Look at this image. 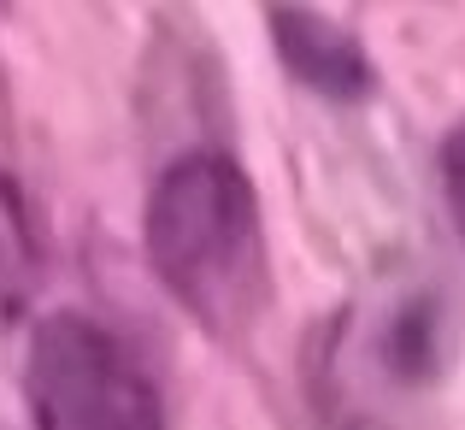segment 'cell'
Here are the masks:
<instances>
[{
	"label": "cell",
	"mask_w": 465,
	"mask_h": 430,
	"mask_svg": "<svg viewBox=\"0 0 465 430\" xmlns=\"http://www.w3.org/2000/svg\"><path fill=\"white\" fill-rule=\"evenodd\" d=\"M35 430H165L153 377L89 313H47L24 354Z\"/></svg>",
	"instance_id": "7a4b0ae2"
},
{
	"label": "cell",
	"mask_w": 465,
	"mask_h": 430,
	"mask_svg": "<svg viewBox=\"0 0 465 430\" xmlns=\"http://www.w3.org/2000/svg\"><path fill=\"white\" fill-rule=\"evenodd\" d=\"M442 201H448V218H454L460 242H465V118L442 142Z\"/></svg>",
	"instance_id": "5b68a950"
},
{
	"label": "cell",
	"mask_w": 465,
	"mask_h": 430,
	"mask_svg": "<svg viewBox=\"0 0 465 430\" xmlns=\"http://www.w3.org/2000/svg\"><path fill=\"white\" fill-rule=\"evenodd\" d=\"M148 265L213 336H242L272 301V254L253 183L224 154H183L148 195Z\"/></svg>",
	"instance_id": "6da1fadb"
},
{
	"label": "cell",
	"mask_w": 465,
	"mask_h": 430,
	"mask_svg": "<svg viewBox=\"0 0 465 430\" xmlns=\"http://www.w3.org/2000/svg\"><path fill=\"white\" fill-rule=\"evenodd\" d=\"M265 30L277 35V54L307 89L324 101H365L371 95V65H365L360 42L341 24L318 18V12H272Z\"/></svg>",
	"instance_id": "3957f363"
},
{
	"label": "cell",
	"mask_w": 465,
	"mask_h": 430,
	"mask_svg": "<svg viewBox=\"0 0 465 430\" xmlns=\"http://www.w3.org/2000/svg\"><path fill=\"white\" fill-rule=\"evenodd\" d=\"M35 284H42V248H35L30 206H24L18 183L0 177V330L24 318V306L35 301Z\"/></svg>",
	"instance_id": "277c9868"
}]
</instances>
